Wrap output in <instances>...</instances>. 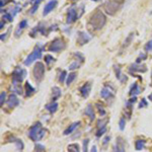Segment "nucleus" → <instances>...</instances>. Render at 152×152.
<instances>
[{
	"instance_id": "1",
	"label": "nucleus",
	"mask_w": 152,
	"mask_h": 152,
	"mask_svg": "<svg viewBox=\"0 0 152 152\" xmlns=\"http://www.w3.org/2000/svg\"><path fill=\"white\" fill-rule=\"evenodd\" d=\"M45 133H46V130L43 128V125L40 122H38V123H36L28 130V137L33 141L38 142L44 138Z\"/></svg>"
},
{
	"instance_id": "2",
	"label": "nucleus",
	"mask_w": 152,
	"mask_h": 152,
	"mask_svg": "<svg viewBox=\"0 0 152 152\" xmlns=\"http://www.w3.org/2000/svg\"><path fill=\"white\" fill-rule=\"evenodd\" d=\"M107 23V18L102 11H96L89 19V26L94 29H100L104 28V26Z\"/></svg>"
},
{
	"instance_id": "3",
	"label": "nucleus",
	"mask_w": 152,
	"mask_h": 152,
	"mask_svg": "<svg viewBox=\"0 0 152 152\" xmlns=\"http://www.w3.org/2000/svg\"><path fill=\"white\" fill-rule=\"evenodd\" d=\"M42 51L43 50H42L40 47H36L35 50L26 58V60L23 61V64L26 66L31 65L36 60H38V59H40L42 57Z\"/></svg>"
},
{
	"instance_id": "4",
	"label": "nucleus",
	"mask_w": 152,
	"mask_h": 152,
	"mask_svg": "<svg viewBox=\"0 0 152 152\" xmlns=\"http://www.w3.org/2000/svg\"><path fill=\"white\" fill-rule=\"evenodd\" d=\"M34 76H35V79L38 83H40L44 79V76H45V65L42 62L36 63L35 68H34Z\"/></svg>"
},
{
	"instance_id": "5",
	"label": "nucleus",
	"mask_w": 152,
	"mask_h": 152,
	"mask_svg": "<svg viewBox=\"0 0 152 152\" xmlns=\"http://www.w3.org/2000/svg\"><path fill=\"white\" fill-rule=\"evenodd\" d=\"M66 48V44L65 42L62 40V39H55L52 43L49 46V51L50 52H55V53H59L61 51H63Z\"/></svg>"
},
{
	"instance_id": "6",
	"label": "nucleus",
	"mask_w": 152,
	"mask_h": 152,
	"mask_svg": "<svg viewBox=\"0 0 152 152\" xmlns=\"http://www.w3.org/2000/svg\"><path fill=\"white\" fill-rule=\"evenodd\" d=\"M26 76V71L23 68H16L12 73V84H20Z\"/></svg>"
},
{
	"instance_id": "7",
	"label": "nucleus",
	"mask_w": 152,
	"mask_h": 152,
	"mask_svg": "<svg viewBox=\"0 0 152 152\" xmlns=\"http://www.w3.org/2000/svg\"><path fill=\"white\" fill-rule=\"evenodd\" d=\"M78 8L75 9L74 7H71V8L68 10V14H67V23H73L74 21H76V19L79 18V14H77Z\"/></svg>"
},
{
	"instance_id": "8",
	"label": "nucleus",
	"mask_w": 152,
	"mask_h": 152,
	"mask_svg": "<svg viewBox=\"0 0 152 152\" xmlns=\"http://www.w3.org/2000/svg\"><path fill=\"white\" fill-rule=\"evenodd\" d=\"M119 8V2H107L104 4V10L111 15H114Z\"/></svg>"
},
{
	"instance_id": "9",
	"label": "nucleus",
	"mask_w": 152,
	"mask_h": 152,
	"mask_svg": "<svg viewBox=\"0 0 152 152\" xmlns=\"http://www.w3.org/2000/svg\"><path fill=\"white\" fill-rule=\"evenodd\" d=\"M126 147H125V141L122 137H118L116 144L114 146V150L113 152H126Z\"/></svg>"
},
{
	"instance_id": "10",
	"label": "nucleus",
	"mask_w": 152,
	"mask_h": 152,
	"mask_svg": "<svg viewBox=\"0 0 152 152\" xmlns=\"http://www.w3.org/2000/svg\"><path fill=\"white\" fill-rule=\"evenodd\" d=\"M57 3H58L57 0H51V1H49L48 3L45 5V7H44L43 15L46 16V15H48L51 11H53V9L57 6Z\"/></svg>"
},
{
	"instance_id": "11",
	"label": "nucleus",
	"mask_w": 152,
	"mask_h": 152,
	"mask_svg": "<svg viewBox=\"0 0 152 152\" xmlns=\"http://www.w3.org/2000/svg\"><path fill=\"white\" fill-rule=\"evenodd\" d=\"M6 104H7V105H8L9 109H13V107H18V105L19 104V100H18V96H16L15 94H11L8 96V99H7Z\"/></svg>"
},
{
	"instance_id": "12",
	"label": "nucleus",
	"mask_w": 152,
	"mask_h": 152,
	"mask_svg": "<svg viewBox=\"0 0 152 152\" xmlns=\"http://www.w3.org/2000/svg\"><path fill=\"white\" fill-rule=\"evenodd\" d=\"M90 36L86 34L85 31H79L78 33V38H77V43L79 44V45H84V44H86L87 42L90 41Z\"/></svg>"
},
{
	"instance_id": "13",
	"label": "nucleus",
	"mask_w": 152,
	"mask_h": 152,
	"mask_svg": "<svg viewBox=\"0 0 152 152\" xmlns=\"http://www.w3.org/2000/svg\"><path fill=\"white\" fill-rule=\"evenodd\" d=\"M129 71L131 73H133V72H146L147 68H146L145 65H142V64L139 65V63H135V64H132L129 67Z\"/></svg>"
},
{
	"instance_id": "14",
	"label": "nucleus",
	"mask_w": 152,
	"mask_h": 152,
	"mask_svg": "<svg viewBox=\"0 0 152 152\" xmlns=\"http://www.w3.org/2000/svg\"><path fill=\"white\" fill-rule=\"evenodd\" d=\"M90 91H91V84L90 83H85L83 86L80 87V92H81V95L84 99H86L89 95Z\"/></svg>"
},
{
	"instance_id": "15",
	"label": "nucleus",
	"mask_w": 152,
	"mask_h": 152,
	"mask_svg": "<svg viewBox=\"0 0 152 152\" xmlns=\"http://www.w3.org/2000/svg\"><path fill=\"white\" fill-rule=\"evenodd\" d=\"M113 94H114L113 90L107 86H104L102 89V91H100V96H102V99H109V97L113 96Z\"/></svg>"
},
{
	"instance_id": "16",
	"label": "nucleus",
	"mask_w": 152,
	"mask_h": 152,
	"mask_svg": "<svg viewBox=\"0 0 152 152\" xmlns=\"http://www.w3.org/2000/svg\"><path fill=\"white\" fill-rule=\"evenodd\" d=\"M46 110L47 111H49L51 113V114H54V113H56L58 111V107H59V104H58V102H52L51 104H46Z\"/></svg>"
},
{
	"instance_id": "17",
	"label": "nucleus",
	"mask_w": 152,
	"mask_h": 152,
	"mask_svg": "<svg viewBox=\"0 0 152 152\" xmlns=\"http://www.w3.org/2000/svg\"><path fill=\"white\" fill-rule=\"evenodd\" d=\"M141 92V89H140V87H139V85L137 84L136 82L134 83L133 85H132V87H131V89H130V92H129V94L131 95V96H136V95H138Z\"/></svg>"
},
{
	"instance_id": "18",
	"label": "nucleus",
	"mask_w": 152,
	"mask_h": 152,
	"mask_svg": "<svg viewBox=\"0 0 152 152\" xmlns=\"http://www.w3.org/2000/svg\"><path fill=\"white\" fill-rule=\"evenodd\" d=\"M26 26H28V21L26 20V19H23V20H21L20 23H19V24H18V29L15 31V37H19V34H21V31H23L24 28H26Z\"/></svg>"
},
{
	"instance_id": "19",
	"label": "nucleus",
	"mask_w": 152,
	"mask_h": 152,
	"mask_svg": "<svg viewBox=\"0 0 152 152\" xmlns=\"http://www.w3.org/2000/svg\"><path fill=\"white\" fill-rule=\"evenodd\" d=\"M84 114L90 118V121H94V120L95 116H94V109H92L91 104H87L86 109H85V111H84Z\"/></svg>"
},
{
	"instance_id": "20",
	"label": "nucleus",
	"mask_w": 152,
	"mask_h": 152,
	"mask_svg": "<svg viewBox=\"0 0 152 152\" xmlns=\"http://www.w3.org/2000/svg\"><path fill=\"white\" fill-rule=\"evenodd\" d=\"M115 71H116V75H117V78L120 80L121 82H125V81H127V76H125L122 74V72H121V69H120L118 66H115Z\"/></svg>"
},
{
	"instance_id": "21",
	"label": "nucleus",
	"mask_w": 152,
	"mask_h": 152,
	"mask_svg": "<svg viewBox=\"0 0 152 152\" xmlns=\"http://www.w3.org/2000/svg\"><path fill=\"white\" fill-rule=\"evenodd\" d=\"M145 145H146V141L143 140V139H138L135 143V147H136V150L140 151V150H143L145 148Z\"/></svg>"
},
{
	"instance_id": "22",
	"label": "nucleus",
	"mask_w": 152,
	"mask_h": 152,
	"mask_svg": "<svg viewBox=\"0 0 152 152\" xmlns=\"http://www.w3.org/2000/svg\"><path fill=\"white\" fill-rule=\"evenodd\" d=\"M79 125H80V122H75V123H73L72 125H70V126L68 127V128L64 131V135H69V134H71L76 128H77L78 126H79Z\"/></svg>"
},
{
	"instance_id": "23",
	"label": "nucleus",
	"mask_w": 152,
	"mask_h": 152,
	"mask_svg": "<svg viewBox=\"0 0 152 152\" xmlns=\"http://www.w3.org/2000/svg\"><path fill=\"white\" fill-rule=\"evenodd\" d=\"M26 96H31L36 92V89L31 85L28 81L26 83Z\"/></svg>"
},
{
	"instance_id": "24",
	"label": "nucleus",
	"mask_w": 152,
	"mask_h": 152,
	"mask_svg": "<svg viewBox=\"0 0 152 152\" xmlns=\"http://www.w3.org/2000/svg\"><path fill=\"white\" fill-rule=\"evenodd\" d=\"M52 91H53V100H57L59 97L61 96V92L62 91H61L60 88L57 86H54Z\"/></svg>"
},
{
	"instance_id": "25",
	"label": "nucleus",
	"mask_w": 152,
	"mask_h": 152,
	"mask_svg": "<svg viewBox=\"0 0 152 152\" xmlns=\"http://www.w3.org/2000/svg\"><path fill=\"white\" fill-rule=\"evenodd\" d=\"M67 150L68 152H80V147L77 143H73L68 145Z\"/></svg>"
},
{
	"instance_id": "26",
	"label": "nucleus",
	"mask_w": 152,
	"mask_h": 152,
	"mask_svg": "<svg viewBox=\"0 0 152 152\" xmlns=\"http://www.w3.org/2000/svg\"><path fill=\"white\" fill-rule=\"evenodd\" d=\"M43 1V0H36L35 2H34V4H33V6H31V8L29 9V13L31 14H34L35 12L37 11V9H38V7L39 5H40V3Z\"/></svg>"
},
{
	"instance_id": "27",
	"label": "nucleus",
	"mask_w": 152,
	"mask_h": 152,
	"mask_svg": "<svg viewBox=\"0 0 152 152\" xmlns=\"http://www.w3.org/2000/svg\"><path fill=\"white\" fill-rule=\"evenodd\" d=\"M75 78H76V74H75L74 72H73V73H70V74L67 76V80H66V83H67L68 86H69L71 83L74 81Z\"/></svg>"
},
{
	"instance_id": "28",
	"label": "nucleus",
	"mask_w": 152,
	"mask_h": 152,
	"mask_svg": "<svg viewBox=\"0 0 152 152\" xmlns=\"http://www.w3.org/2000/svg\"><path fill=\"white\" fill-rule=\"evenodd\" d=\"M82 62H79V61H74L73 63H71L69 65V70H75V69H78L80 67Z\"/></svg>"
},
{
	"instance_id": "29",
	"label": "nucleus",
	"mask_w": 152,
	"mask_h": 152,
	"mask_svg": "<svg viewBox=\"0 0 152 152\" xmlns=\"http://www.w3.org/2000/svg\"><path fill=\"white\" fill-rule=\"evenodd\" d=\"M14 143H15L16 145V149H18V150H23V143L21 140H18V139H14Z\"/></svg>"
},
{
	"instance_id": "30",
	"label": "nucleus",
	"mask_w": 152,
	"mask_h": 152,
	"mask_svg": "<svg viewBox=\"0 0 152 152\" xmlns=\"http://www.w3.org/2000/svg\"><path fill=\"white\" fill-rule=\"evenodd\" d=\"M13 85V91L16 92L18 94H23V89H21L20 84H12Z\"/></svg>"
},
{
	"instance_id": "31",
	"label": "nucleus",
	"mask_w": 152,
	"mask_h": 152,
	"mask_svg": "<svg viewBox=\"0 0 152 152\" xmlns=\"http://www.w3.org/2000/svg\"><path fill=\"white\" fill-rule=\"evenodd\" d=\"M109 122V119H104V120H102V121H99L97 122V127H99V129H102V128H104L105 127V125H107V123Z\"/></svg>"
},
{
	"instance_id": "32",
	"label": "nucleus",
	"mask_w": 152,
	"mask_h": 152,
	"mask_svg": "<svg viewBox=\"0 0 152 152\" xmlns=\"http://www.w3.org/2000/svg\"><path fill=\"white\" fill-rule=\"evenodd\" d=\"M5 102H7V100H6V92L5 91H2L1 94H0V105L2 107Z\"/></svg>"
},
{
	"instance_id": "33",
	"label": "nucleus",
	"mask_w": 152,
	"mask_h": 152,
	"mask_svg": "<svg viewBox=\"0 0 152 152\" xmlns=\"http://www.w3.org/2000/svg\"><path fill=\"white\" fill-rule=\"evenodd\" d=\"M133 37H134V34H130L129 37L127 38V40L125 41V43H124V45H123V48L128 47V46L130 45V43L132 42V39H133Z\"/></svg>"
},
{
	"instance_id": "34",
	"label": "nucleus",
	"mask_w": 152,
	"mask_h": 152,
	"mask_svg": "<svg viewBox=\"0 0 152 152\" xmlns=\"http://www.w3.org/2000/svg\"><path fill=\"white\" fill-rule=\"evenodd\" d=\"M35 152H45V146L37 143L35 147Z\"/></svg>"
},
{
	"instance_id": "35",
	"label": "nucleus",
	"mask_w": 152,
	"mask_h": 152,
	"mask_svg": "<svg viewBox=\"0 0 152 152\" xmlns=\"http://www.w3.org/2000/svg\"><path fill=\"white\" fill-rule=\"evenodd\" d=\"M66 77H67V72H66V71H62L61 74H60V77H59V81H60L61 83L64 82Z\"/></svg>"
},
{
	"instance_id": "36",
	"label": "nucleus",
	"mask_w": 152,
	"mask_h": 152,
	"mask_svg": "<svg viewBox=\"0 0 152 152\" xmlns=\"http://www.w3.org/2000/svg\"><path fill=\"white\" fill-rule=\"evenodd\" d=\"M54 61H55V59H54L51 55H46L45 56V62L47 63L48 65L50 64L51 62H54Z\"/></svg>"
},
{
	"instance_id": "37",
	"label": "nucleus",
	"mask_w": 152,
	"mask_h": 152,
	"mask_svg": "<svg viewBox=\"0 0 152 152\" xmlns=\"http://www.w3.org/2000/svg\"><path fill=\"white\" fill-rule=\"evenodd\" d=\"M125 125H126V121H125V119L122 118V119L120 120V122H119V127H120V130H121V131H124Z\"/></svg>"
},
{
	"instance_id": "38",
	"label": "nucleus",
	"mask_w": 152,
	"mask_h": 152,
	"mask_svg": "<svg viewBox=\"0 0 152 152\" xmlns=\"http://www.w3.org/2000/svg\"><path fill=\"white\" fill-rule=\"evenodd\" d=\"M19 10H20V6H19V5H16L13 9H12V12H11L10 14H11L12 16H15L16 14L18 13V11H19Z\"/></svg>"
},
{
	"instance_id": "39",
	"label": "nucleus",
	"mask_w": 152,
	"mask_h": 152,
	"mask_svg": "<svg viewBox=\"0 0 152 152\" xmlns=\"http://www.w3.org/2000/svg\"><path fill=\"white\" fill-rule=\"evenodd\" d=\"M12 18H13V16L11 15L9 12H5V14L3 15V19H6V20H8V21H12Z\"/></svg>"
},
{
	"instance_id": "40",
	"label": "nucleus",
	"mask_w": 152,
	"mask_h": 152,
	"mask_svg": "<svg viewBox=\"0 0 152 152\" xmlns=\"http://www.w3.org/2000/svg\"><path fill=\"white\" fill-rule=\"evenodd\" d=\"M145 51L146 52H150V51H152V40H150L145 45Z\"/></svg>"
},
{
	"instance_id": "41",
	"label": "nucleus",
	"mask_w": 152,
	"mask_h": 152,
	"mask_svg": "<svg viewBox=\"0 0 152 152\" xmlns=\"http://www.w3.org/2000/svg\"><path fill=\"white\" fill-rule=\"evenodd\" d=\"M88 143H89V140H88V139H85V140H83V152H87Z\"/></svg>"
},
{
	"instance_id": "42",
	"label": "nucleus",
	"mask_w": 152,
	"mask_h": 152,
	"mask_svg": "<svg viewBox=\"0 0 152 152\" xmlns=\"http://www.w3.org/2000/svg\"><path fill=\"white\" fill-rule=\"evenodd\" d=\"M96 107H99V114L102 115V116H104L105 115V111L104 110V107H100V104H96Z\"/></svg>"
},
{
	"instance_id": "43",
	"label": "nucleus",
	"mask_w": 152,
	"mask_h": 152,
	"mask_svg": "<svg viewBox=\"0 0 152 152\" xmlns=\"http://www.w3.org/2000/svg\"><path fill=\"white\" fill-rule=\"evenodd\" d=\"M105 131H107V128H102V129H99V131H97V133H96V137H100L102 135H104L105 133Z\"/></svg>"
},
{
	"instance_id": "44",
	"label": "nucleus",
	"mask_w": 152,
	"mask_h": 152,
	"mask_svg": "<svg viewBox=\"0 0 152 152\" xmlns=\"http://www.w3.org/2000/svg\"><path fill=\"white\" fill-rule=\"evenodd\" d=\"M146 54H140V56H139L138 58H137L136 60V63H140L141 62V59H146Z\"/></svg>"
},
{
	"instance_id": "45",
	"label": "nucleus",
	"mask_w": 152,
	"mask_h": 152,
	"mask_svg": "<svg viewBox=\"0 0 152 152\" xmlns=\"http://www.w3.org/2000/svg\"><path fill=\"white\" fill-rule=\"evenodd\" d=\"M147 107V102L145 99H143L141 100L140 104H139V109H141V107Z\"/></svg>"
},
{
	"instance_id": "46",
	"label": "nucleus",
	"mask_w": 152,
	"mask_h": 152,
	"mask_svg": "<svg viewBox=\"0 0 152 152\" xmlns=\"http://www.w3.org/2000/svg\"><path fill=\"white\" fill-rule=\"evenodd\" d=\"M110 140H111V136H107V137H105V138L104 139V146L107 145V144L109 143Z\"/></svg>"
},
{
	"instance_id": "47",
	"label": "nucleus",
	"mask_w": 152,
	"mask_h": 152,
	"mask_svg": "<svg viewBox=\"0 0 152 152\" xmlns=\"http://www.w3.org/2000/svg\"><path fill=\"white\" fill-rule=\"evenodd\" d=\"M9 33V31H7V33H5V34H2L1 35V37H0V39H1V41H4L6 39V37H7V34Z\"/></svg>"
},
{
	"instance_id": "48",
	"label": "nucleus",
	"mask_w": 152,
	"mask_h": 152,
	"mask_svg": "<svg viewBox=\"0 0 152 152\" xmlns=\"http://www.w3.org/2000/svg\"><path fill=\"white\" fill-rule=\"evenodd\" d=\"M136 99H137V97H136V96H133L131 99H129V102H131V104H134V102H136Z\"/></svg>"
},
{
	"instance_id": "49",
	"label": "nucleus",
	"mask_w": 152,
	"mask_h": 152,
	"mask_svg": "<svg viewBox=\"0 0 152 152\" xmlns=\"http://www.w3.org/2000/svg\"><path fill=\"white\" fill-rule=\"evenodd\" d=\"M6 2H7V0H1V3H0V6L3 7V5H5V4H6Z\"/></svg>"
},
{
	"instance_id": "50",
	"label": "nucleus",
	"mask_w": 152,
	"mask_h": 152,
	"mask_svg": "<svg viewBox=\"0 0 152 152\" xmlns=\"http://www.w3.org/2000/svg\"><path fill=\"white\" fill-rule=\"evenodd\" d=\"M90 152H97V149H96V146L94 145L91 148V150H90Z\"/></svg>"
},
{
	"instance_id": "51",
	"label": "nucleus",
	"mask_w": 152,
	"mask_h": 152,
	"mask_svg": "<svg viewBox=\"0 0 152 152\" xmlns=\"http://www.w3.org/2000/svg\"><path fill=\"white\" fill-rule=\"evenodd\" d=\"M3 26H4V23H3V20L1 21V23H0V28H3Z\"/></svg>"
},
{
	"instance_id": "52",
	"label": "nucleus",
	"mask_w": 152,
	"mask_h": 152,
	"mask_svg": "<svg viewBox=\"0 0 152 152\" xmlns=\"http://www.w3.org/2000/svg\"><path fill=\"white\" fill-rule=\"evenodd\" d=\"M148 99H149V100H151V102H152V94H149Z\"/></svg>"
},
{
	"instance_id": "53",
	"label": "nucleus",
	"mask_w": 152,
	"mask_h": 152,
	"mask_svg": "<svg viewBox=\"0 0 152 152\" xmlns=\"http://www.w3.org/2000/svg\"><path fill=\"white\" fill-rule=\"evenodd\" d=\"M92 1H99V0H92Z\"/></svg>"
},
{
	"instance_id": "54",
	"label": "nucleus",
	"mask_w": 152,
	"mask_h": 152,
	"mask_svg": "<svg viewBox=\"0 0 152 152\" xmlns=\"http://www.w3.org/2000/svg\"><path fill=\"white\" fill-rule=\"evenodd\" d=\"M119 1H121V0H118V2H119Z\"/></svg>"
},
{
	"instance_id": "55",
	"label": "nucleus",
	"mask_w": 152,
	"mask_h": 152,
	"mask_svg": "<svg viewBox=\"0 0 152 152\" xmlns=\"http://www.w3.org/2000/svg\"><path fill=\"white\" fill-rule=\"evenodd\" d=\"M151 78H152V74H151Z\"/></svg>"
}]
</instances>
